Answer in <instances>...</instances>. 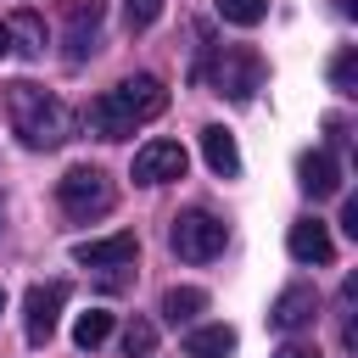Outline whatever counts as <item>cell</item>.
<instances>
[{
    "label": "cell",
    "instance_id": "obj_18",
    "mask_svg": "<svg viewBox=\"0 0 358 358\" xmlns=\"http://www.w3.org/2000/svg\"><path fill=\"white\" fill-rule=\"evenodd\" d=\"M330 84L341 95H358V45H341L336 62H330Z\"/></svg>",
    "mask_w": 358,
    "mask_h": 358
},
{
    "label": "cell",
    "instance_id": "obj_24",
    "mask_svg": "<svg viewBox=\"0 0 358 358\" xmlns=\"http://www.w3.org/2000/svg\"><path fill=\"white\" fill-rule=\"evenodd\" d=\"M6 50H11V28L0 22V56H6Z\"/></svg>",
    "mask_w": 358,
    "mask_h": 358
},
{
    "label": "cell",
    "instance_id": "obj_25",
    "mask_svg": "<svg viewBox=\"0 0 358 358\" xmlns=\"http://www.w3.org/2000/svg\"><path fill=\"white\" fill-rule=\"evenodd\" d=\"M0 308H6V291H0Z\"/></svg>",
    "mask_w": 358,
    "mask_h": 358
},
{
    "label": "cell",
    "instance_id": "obj_15",
    "mask_svg": "<svg viewBox=\"0 0 358 358\" xmlns=\"http://www.w3.org/2000/svg\"><path fill=\"white\" fill-rule=\"evenodd\" d=\"M201 308H207V291H196V285H173V291H162V319H168V324H196Z\"/></svg>",
    "mask_w": 358,
    "mask_h": 358
},
{
    "label": "cell",
    "instance_id": "obj_14",
    "mask_svg": "<svg viewBox=\"0 0 358 358\" xmlns=\"http://www.w3.org/2000/svg\"><path fill=\"white\" fill-rule=\"evenodd\" d=\"M185 352L190 358H229L235 352V330L229 324H190L185 330Z\"/></svg>",
    "mask_w": 358,
    "mask_h": 358
},
{
    "label": "cell",
    "instance_id": "obj_12",
    "mask_svg": "<svg viewBox=\"0 0 358 358\" xmlns=\"http://www.w3.org/2000/svg\"><path fill=\"white\" fill-rule=\"evenodd\" d=\"M296 185H302V196H313V201L336 196V190H341L336 157H330V151H302V157H296Z\"/></svg>",
    "mask_w": 358,
    "mask_h": 358
},
{
    "label": "cell",
    "instance_id": "obj_10",
    "mask_svg": "<svg viewBox=\"0 0 358 358\" xmlns=\"http://www.w3.org/2000/svg\"><path fill=\"white\" fill-rule=\"evenodd\" d=\"M101 11H106V0H73V6H67V62H73V67L95 50V39H101Z\"/></svg>",
    "mask_w": 358,
    "mask_h": 358
},
{
    "label": "cell",
    "instance_id": "obj_19",
    "mask_svg": "<svg viewBox=\"0 0 358 358\" xmlns=\"http://www.w3.org/2000/svg\"><path fill=\"white\" fill-rule=\"evenodd\" d=\"M123 352L129 358H151L157 352V324L151 319H129L123 324Z\"/></svg>",
    "mask_w": 358,
    "mask_h": 358
},
{
    "label": "cell",
    "instance_id": "obj_11",
    "mask_svg": "<svg viewBox=\"0 0 358 358\" xmlns=\"http://www.w3.org/2000/svg\"><path fill=\"white\" fill-rule=\"evenodd\" d=\"M285 246H291V257L308 263V268H319V263L336 257V241H330V229H324L319 218H296V224L285 229Z\"/></svg>",
    "mask_w": 358,
    "mask_h": 358
},
{
    "label": "cell",
    "instance_id": "obj_13",
    "mask_svg": "<svg viewBox=\"0 0 358 358\" xmlns=\"http://www.w3.org/2000/svg\"><path fill=\"white\" fill-rule=\"evenodd\" d=\"M201 157H207V168H213L218 179H235V173H241V145H235V134H229L224 123H207V129H201Z\"/></svg>",
    "mask_w": 358,
    "mask_h": 358
},
{
    "label": "cell",
    "instance_id": "obj_22",
    "mask_svg": "<svg viewBox=\"0 0 358 358\" xmlns=\"http://www.w3.org/2000/svg\"><path fill=\"white\" fill-rule=\"evenodd\" d=\"M341 229L358 241V196H347V207H341Z\"/></svg>",
    "mask_w": 358,
    "mask_h": 358
},
{
    "label": "cell",
    "instance_id": "obj_1",
    "mask_svg": "<svg viewBox=\"0 0 358 358\" xmlns=\"http://www.w3.org/2000/svg\"><path fill=\"white\" fill-rule=\"evenodd\" d=\"M162 112H168L162 78L140 73V78H123L117 90H106V95L90 101V129H95L101 140H129L140 123H151V117H162Z\"/></svg>",
    "mask_w": 358,
    "mask_h": 358
},
{
    "label": "cell",
    "instance_id": "obj_6",
    "mask_svg": "<svg viewBox=\"0 0 358 358\" xmlns=\"http://www.w3.org/2000/svg\"><path fill=\"white\" fill-rule=\"evenodd\" d=\"M62 302H67V285H62V280H50V285H28V296H22V330H28L34 347H45V341L56 336Z\"/></svg>",
    "mask_w": 358,
    "mask_h": 358
},
{
    "label": "cell",
    "instance_id": "obj_2",
    "mask_svg": "<svg viewBox=\"0 0 358 358\" xmlns=\"http://www.w3.org/2000/svg\"><path fill=\"white\" fill-rule=\"evenodd\" d=\"M6 112H11V129L22 134V145H34V151H56L73 134V112L56 95H45L39 84H11Z\"/></svg>",
    "mask_w": 358,
    "mask_h": 358
},
{
    "label": "cell",
    "instance_id": "obj_17",
    "mask_svg": "<svg viewBox=\"0 0 358 358\" xmlns=\"http://www.w3.org/2000/svg\"><path fill=\"white\" fill-rule=\"evenodd\" d=\"M106 336H112V313H106V308H90V313H78V324H73V341H78L84 352H90V347H101Z\"/></svg>",
    "mask_w": 358,
    "mask_h": 358
},
{
    "label": "cell",
    "instance_id": "obj_20",
    "mask_svg": "<svg viewBox=\"0 0 358 358\" xmlns=\"http://www.w3.org/2000/svg\"><path fill=\"white\" fill-rule=\"evenodd\" d=\"M218 17L235 22V28H257L268 17V0H218Z\"/></svg>",
    "mask_w": 358,
    "mask_h": 358
},
{
    "label": "cell",
    "instance_id": "obj_3",
    "mask_svg": "<svg viewBox=\"0 0 358 358\" xmlns=\"http://www.w3.org/2000/svg\"><path fill=\"white\" fill-rule=\"evenodd\" d=\"M224 241H229L224 218H213V213H201V207L179 213V218H173V229H168V246H173L185 263H213V257L224 252Z\"/></svg>",
    "mask_w": 358,
    "mask_h": 358
},
{
    "label": "cell",
    "instance_id": "obj_5",
    "mask_svg": "<svg viewBox=\"0 0 358 358\" xmlns=\"http://www.w3.org/2000/svg\"><path fill=\"white\" fill-rule=\"evenodd\" d=\"M213 84H218V95H229V101H252V95L263 90V56H257L252 45H229V50L218 56Z\"/></svg>",
    "mask_w": 358,
    "mask_h": 358
},
{
    "label": "cell",
    "instance_id": "obj_16",
    "mask_svg": "<svg viewBox=\"0 0 358 358\" xmlns=\"http://www.w3.org/2000/svg\"><path fill=\"white\" fill-rule=\"evenodd\" d=\"M6 28H11V39H17L11 50H22V56H39V50H45V22H39V11H17Z\"/></svg>",
    "mask_w": 358,
    "mask_h": 358
},
{
    "label": "cell",
    "instance_id": "obj_4",
    "mask_svg": "<svg viewBox=\"0 0 358 358\" xmlns=\"http://www.w3.org/2000/svg\"><path fill=\"white\" fill-rule=\"evenodd\" d=\"M56 201L67 218H101V213H112V185L101 168H67L56 179Z\"/></svg>",
    "mask_w": 358,
    "mask_h": 358
},
{
    "label": "cell",
    "instance_id": "obj_21",
    "mask_svg": "<svg viewBox=\"0 0 358 358\" xmlns=\"http://www.w3.org/2000/svg\"><path fill=\"white\" fill-rule=\"evenodd\" d=\"M157 17H162V0H123V22H129L134 34H145Z\"/></svg>",
    "mask_w": 358,
    "mask_h": 358
},
{
    "label": "cell",
    "instance_id": "obj_9",
    "mask_svg": "<svg viewBox=\"0 0 358 358\" xmlns=\"http://www.w3.org/2000/svg\"><path fill=\"white\" fill-rule=\"evenodd\" d=\"M134 257H140L134 229H117V235H106V241H78V246H73V263H84V268H129Z\"/></svg>",
    "mask_w": 358,
    "mask_h": 358
},
{
    "label": "cell",
    "instance_id": "obj_8",
    "mask_svg": "<svg viewBox=\"0 0 358 358\" xmlns=\"http://www.w3.org/2000/svg\"><path fill=\"white\" fill-rule=\"evenodd\" d=\"M319 319V291L313 285H285L280 296H274V308H268V324L280 330V336H296V330H308Z\"/></svg>",
    "mask_w": 358,
    "mask_h": 358
},
{
    "label": "cell",
    "instance_id": "obj_7",
    "mask_svg": "<svg viewBox=\"0 0 358 358\" xmlns=\"http://www.w3.org/2000/svg\"><path fill=\"white\" fill-rule=\"evenodd\" d=\"M190 157L179 140H145L134 151V185H168V179H185Z\"/></svg>",
    "mask_w": 358,
    "mask_h": 358
},
{
    "label": "cell",
    "instance_id": "obj_23",
    "mask_svg": "<svg viewBox=\"0 0 358 358\" xmlns=\"http://www.w3.org/2000/svg\"><path fill=\"white\" fill-rule=\"evenodd\" d=\"M274 358H319V347H302V341H285Z\"/></svg>",
    "mask_w": 358,
    "mask_h": 358
}]
</instances>
